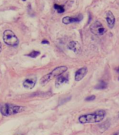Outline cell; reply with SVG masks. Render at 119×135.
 I'll return each mask as SVG.
<instances>
[{"mask_svg": "<svg viewBox=\"0 0 119 135\" xmlns=\"http://www.w3.org/2000/svg\"><path fill=\"white\" fill-rule=\"evenodd\" d=\"M107 88V83L104 81H101L99 82L98 84L95 86V88L98 89V90H103V89H105Z\"/></svg>", "mask_w": 119, "mask_h": 135, "instance_id": "obj_12", "label": "cell"}, {"mask_svg": "<svg viewBox=\"0 0 119 135\" xmlns=\"http://www.w3.org/2000/svg\"><path fill=\"white\" fill-rule=\"evenodd\" d=\"M22 1H26V0H22Z\"/></svg>", "mask_w": 119, "mask_h": 135, "instance_id": "obj_20", "label": "cell"}, {"mask_svg": "<svg viewBox=\"0 0 119 135\" xmlns=\"http://www.w3.org/2000/svg\"><path fill=\"white\" fill-rule=\"evenodd\" d=\"M91 32L97 36H102L106 32V29L99 21H95L91 26Z\"/></svg>", "mask_w": 119, "mask_h": 135, "instance_id": "obj_5", "label": "cell"}, {"mask_svg": "<svg viewBox=\"0 0 119 135\" xmlns=\"http://www.w3.org/2000/svg\"><path fill=\"white\" fill-rule=\"evenodd\" d=\"M106 19H107L108 26L110 28H113V26H114V24H115V18H114V16H113V13L111 11H108L107 12V18Z\"/></svg>", "mask_w": 119, "mask_h": 135, "instance_id": "obj_11", "label": "cell"}, {"mask_svg": "<svg viewBox=\"0 0 119 135\" xmlns=\"http://www.w3.org/2000/svg\"><path fill=\"white\" fill-rule=\"evenodd\" d=\"M25 108L20 106H16L13 104H6L2 105L0 107V112L3 115L8 116V115H14L16 113H20L22 111H24Z\"/></svg>", "mask_w": 119, "mask_h": 135, "instance_id": "obj_3", "label": "cell"}, {"mask_svg": "<svg viewBox=\"0 0 119 135\" xmlns=\"http://www.w3.org/2000/svg\"><path fill=\"white\" fill-rule=\"evenodd\" d=\"M67 70V67H65V66H61V67H57V68L55 69L54 70H53L51 73H49V74H48L41 78L40 81V84L42 86H44L49 83V81L54 79L55 77H58L59 76H60Z\"/></svg>", "mask_w": 119, "mask_h": 135, "instance_id": "obj_2", "label": "cell"}, {"mask_svg": "<svg viewBox=\"0 0 119 135\" xmlns=\"http://www.w3.org/2000/svg\"><path fill=\"white\" fill-rule=\"evenodd\" d=\"M36 82V77L32 76L30 77L28 79L25 80L23 82V86L27 89H32L34 87Z\"/></svg>", "mask_w": 119, "mask_h": 135, "instance_id": "obj_7", "label": "cell"}, {"mask_svg": "<svg viewBox=\"0 0 119 135\" xmlns=\"http://www.w3.org/2000/svg\"><path fill=\"white\" fill-rule=\"evenodd\" d=\"M106 113L104 110H98L94 113L87 114L81 115L79 118V122L81 123H95L100 122L104 118Z\"/></svg>", "mask_w": 119, "mask_h": 135, "instance_id": "obj_1", "label": "cell"}, {"mask_svg": "<svg viewBox=\"0 0 119 135\" xmlns=\"http://www.w3.org/2000/svg\"><path fill=\"white\" fill-rule=\"evenodd\" d=\"M3 39L5 44L11 46H16L18 44V38L16 34L11 30H6L3 34Z\"/></svg>", "mask_w": 119, "mask_h": 135, "instance_id": "obj_4", "label": "cell"}, {"mask_svg": "<svg viewBox=\"0 0 119 135\" xmlns=\"http://www.w3.org/2000/svg\"><path fill=\"white\" fill-rule=\"evenodd\" d=\"M54 8L59 13H63L65 11V8H64V7H63V6L58 5V4H55Z\"/></svg>", "mask_w": 119, "mask_h": 135, "instance_id": "obj_13", "label": "cell"}, {"mask_svg": "<svg viewBox=\"0 0 119 135\" xmlns=\"http://www.w3.org/2000/svg\"><path fill=\"white\" fill-rule=\"evenodd\" d=\"M41 44H49V41H46V40H44V41H42V42H41Z\"/></svg>", "mask_w": 119, "mask_h": 135, "instance_id": "obj_16", "label": "cell"}, {"mask_svg": "<svg viewBox=\"0 0 119 135\" xmlns=\"http://www.w3.org/2000/svg\"><path fill=\"white\" fill-rule=\"evenodd\" d=\"M1 49H2V44H1V43H0V52H1Z\"/></svg>", "mask_w": 119, "mask_h": 135, "instance_id": "obj_18", "label": "cell"}, {"mask_svg": "<svg viewBox=\"0 0 119 135\" xmlns=\"http://www.w3.org/2000/svg\"><path fill=\"white\" fill-rule=\"evenodd\" d=\"M68 82L69 79L67 76H62V75H60L56 79V81H55V87H56L57 88H59L63 86L64 85L68 83Z\"/></svg>", "mask_w": 119, "mask_h": 135, "instance_id": "obj_9", "label": "cell"}, {"mask_svg": "<svg viewBox=\"0 0 119 135\" xmlns=\"http://www.w3.org/2000/svg\"><path fill=\"white\" fill-rule=\"evenodd\" d=\"M40 55V52H39V51H32V52H30V54H28L29 57H32V58H35L36 57H38L39 55Z\"/></svg>", "mask_w": 119, "mask_h": 135, "instance_id": "obj_14", "label": "cell"}, {"mask_svg": "<svg viewBox=\"0 0 119 135\" xmlns=\"http://www.w3.org/2000/svg\"><path fill=\"white\" fill-rule=\"evenodd\" d=\"M88 72V69L86 67H83L77 71L75 74V80L77 81H80L83 79V77L86 75Z\"/></svg>", "mask_w": 119, "mask_h": 135, "instance_id": "obj_10", "label": "cell"}, {"mask_svg": "<svg viewBox=\"0 0 119 135\" xmlns=\"http://www.w3.org/2000/svg\"><path fill=\"white\" fill-rule=\"evenodd\" d=\"M95 99V95H91V96H90V97H88L85 99V100L88 102L89 101H93V100H94V99Z\"/></svg>", "mask_w": 119, "mask_h": 135, "instance_id": "obj_15", "label": "cell"}, {"mask_svg": "<svg viewBox=\"0 0 119 135\" xmlns=\"http://www.w3.org/2000/svg\"><path fill=\"white\" fill-rule=\"evenodd\" d=\"M117 71H118V73H119V68H118V69H117Z\"/></svg>", "mask_w": 119, "mask_h": 135, "instance_id": "obj_19", "label": "cell"}, {"mask_svg": "<svg viewBox=\"0 0 119 135\" xmlns=\"http://www.w3.org/2000/svg\"><path fill=\"white\" fill-rule=\"evenodd\" d=\"M83 19V16L81 14L77 16V17H69L66 16L65 18H63V22L64 24L68 25L70 23H73V22H80L81 20Z\"/></svg>", "mask_w": 119, "mask_h": 135, "instance_id": "obj_6", "label": "cell"}, {"mask_svg": "<svg viewBox=\"0 0 119 135\" xmlns=\"http://www.w3.org/2000/svg\"><path fill=\"white\" fill-rule=\"evenodd\" d=\"M67 48H68L69 50L71 51H74L75 53H77V54H79L80 53L81 51V45L79 44V42H77V41H71L69 44L67 46Z\"/></svg>", "mask_w": 119, "mask_h": 135, "instance_id": "obj_8", "label": "cell"}, {"mask_svg": "<svg viewBox=\"0 0 119 135\" xmlns=\"http://www.w3.org/2000/svg\"><path fill=\"white\" fill-rule=\"evenodd\" d=\"M113 135H119V132H116V133H115Z\"/></svg>", "mask_w": 119, "mask_h": 135, "instance_id": "obj_17", "label": "cell"}]
</instances>
